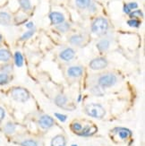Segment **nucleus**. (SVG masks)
Segmentation results:
<instances>
[{
	"instance_id": "32",
	"label": "nucleus",
	"mask_w": 145,
	"mask_h": 146,
	"mask_svg": "<svg viewBox=\"0 0 145 146\" xmlns=\"http://www.w3.org/2000/svg\"><path fill=\"white\" fill-rule=\"evenodd\" d=\"M5 111L2 107H0V122L3 121V119L5 118Z\"/></svg>"
},
{
	"instance_id": "26",
	"label": "nucleus",
	"mask_w": 145,
	"mask_h": 146,
	"mask_svg": "<svg viewBox=\"0 0 145 146\" xmlns=\"http://www.w3.org/2000/svg\"><path fill=\"white\" fill-rule=\"evenodd\" d=\"M22 146H38V143L34 140H24L20 143Z\"/></svg>"
},
{
	"instance_id": "37",
	"label": "nucleus",
	"mask_w": 145,
	"mask_h": 146,
	"mask_svg": "<svg viewBox=\"0 0 145 146\" xmlns=\"http://www.w3.org/2000/svg\"><path fill=\"white\" fill-rule=\"evenodd\" d=\"M72 146H78V145H77V144H73Z\"/></svg>"
},
{
	"instance_id": "14",
	"label": "nucleus",
	"mask_w": 145,
	"mask_h": 146,
	"mask_svg": "<svg viewBox=\"0 0 145 146\" xmlns=\"http://www.w3.org/2000/svg\"><path fill=\"white\" fill-rule=\"evenodd\" d=\"M11 23V15L6 12H0V24L8 25Z\"/></svg>"
},
{
	"instance_id": "29",
	"label": "nucleus",
	"mask_w": 145,
	"mask_h": 146,
	"mask_svg": "<svg viewBox=\"0 0 145 146\" xmlns=\"http://www.w3.org/2000/svg\"><path fill=\"white\" fill-rule=\"evenodd\" d=\"M55 117L61 122H66L67 119V116L63 115V114H60V113H55Z\"/></svg>"
},
{
	"instance_id": "19",
	"label": "nucleus",
	"mask_w": 145,
	"mask_h": 146,
	"mask_svg": "<svg viewBox=\"0 0 145 146\" xmlns=\"http://www.w3.org/2000/svg\"><path fill=\"white\" fill-rule=\"evenodd\" d=\"M75 4L81 9H85L91 5V0H75Z\"/></svg>"
},
{
	"instance_id": "6",
	"label": "nucleus",
	"mask_w": 145,
	"mask_h": 146,
	"mask_svg": "<svg viewBox=\"0 0 145 146\" xmlns=\"http://www.w3.org/2000/svg\"><path fill=\"white\" fill-rule=\"evenodd\" d=\"M55 124L54 119L48 115H43L39 119V125L43 129H48L52 127Z\"/></svg>"
},
{
	"instance_id": "13",
	"label": "nucleus",
	"mask_w": 145,
	"mask_h": 146,
	"mask_svg": "<svg viewBox=\"0 0 145 146\" xmlns=\"http://www.w3.org/2000/svg\"><path fill=\"white\" fill-rule=\"evenodd\" d=\"M68 101V99L66 95L64 94H59L55 98V103L56 104V106H58L60 108L64 107Z\"/></svg>"
},
{
	"instance_id": "35",
	"label": "nucleus",
	"mask_w": 145,
	"mask_h": 146,
	"mask_svg": "<svg viewBox=\"0 0 145 146\" xmlns=\"http://www.w3.org/2000/svg\"><path fill=\"white\" fill-rule=\"evenodd\" d=\"M25 26H26L28 29H31V28L34 27V24H33V23H26Z\"/></svg>"
},
{
	"instance_id": "5",
	"label": "nucleus",
	"mask_w": 145,
	"mask_h": 146,
	"mask_svg": "<svg viewBox=\"0 0 145 146\" xmlns=\"http://www.w3.org/2000/svg\"><path fill=\"white\" fill-rule=\"evenodd\" d=\"M108 60L104 58H94L90 62V67L92 70H101L108 66Z\"/></svg>"
},
{
	"instance_id": "25",
	"label": "nucleus",
	"mask_w": 145,
	"mask_h": 146,
	"mask_svg": "<svg viewBox=\"0 0 145 146\" xmlns=\"http://www.w3.org/2000/svg\"><path fill=\"white\" fill-rule=\"evenodd\" d=\"M9 82V76L7 74L0 73V84H5Z\"/></svg>"
},
{
	"instance_id": "24",
	"label": "nucleus",
	"mask_w": 145,
	"mask_h": 146,
	"mask_svg": "<svg viewBox=\"0 0 145 146\" xmlns=\"http://www.w3.org/2000/svg\"><path fill=\"white\" fill-rule=\"evenodd\" d=\"M129 15H130L131 19H138V18L143 17V14L141 10H134V12H131Z\"/></svg>"
},
{
	"instance_id": "1",
	"label": "nucleus",
	"mask_w": 145,
	"mask_h": 146,
	"mask_svg": "<svg viewBox=\"0 0 145 146\" xmlns=\"http://www.w3.org/2000/svg\"><path fill=\"white\" fill-rule=\"evenodd\" d=\"M85 113L88 116L94 118H102L106 115V110L104 108L97 103H91L85 107Z\"/></svg>"
},
{
	"instance_id": "18",
	"label": "nucleus",
	"mask_w": 145,
	"mask_h": 146,
	"mask_svg": "<svg viewBox=\"0 0 145 146\" xmlns=\"http://www.w3.org/2000/svg\"><path fill=\"white\" fill-rule=\"evenodd\" d=\"M15 63L18 67H21L23 65V56L21 52H15Z\"/></svg>"
},
{
	"instance_id": "22",
	"label": "nucleus",
	"mask_w": 145,
	"mask_h": 146,
	"mask_svg": "<svg viewBox=\"0 0 145 146\" xmlns=\"http://www.w3.org/2000/svg\"><path fill=\"white\" fill-rule=\"evenodd\" d=\"M19 3H20L22 8L25 11H28L31 8V5L30 0H19Z\"/></svg>"
},
{
	"instance_id": "9",
	"label": "nucleus",
	"mask_w": 145,
	"mask_h": 146,
	"mask_svg": "<svg viewBox=\"0 0 145 146\" xmlns=\"http://www.w3.org/2000/svg\"><path fill=\"white\" fill-rule=\"evenodd\" d=\"M113 132L117 133L118 136L121 139H123V140L127 139L129 136L132 135V131L129 130L128 128H124V127H116V128H114Z\"/></svg>"
},
{
	"instance_id": "11",
	"label": "nucleus",
	"mask_w": 145,
	"mask_h": 146,
	"mask_svg": "<svg viewBox=\"0 0 145 146\" xmlns=\"http://www.w3.org/2000/svg\"><path fill=\"white\" fill-rule=\"evenodd\" d=\"M83 73V68L81 66H71L68 68L67 70V74L70 77H79Z\"/></svg>"
},
{
	"instance_id": "31",
	"label": "nucleus",
	"mask_w": 145,
	"mask_h": 146,
	"mask_svg": "<svg viewBox=\"0 0 145 146\" xmlns=\"http://www.w3.org/2000/svg\"><path fill=\"white\" fill-rule=\"evenodd\" d=\"M127 7L132 11V10H134L138 7V4L135 3V2H132V3H129V4H126Z\"/></svg>"
},
{
	"instance_id": "36",
	"label": "nucleus",
	"mask_w": 145,
	"mask_h": 146,
	"mask_svg": "<svg viewBox=\"0 0 145 146\" xmlns=\"http://www.w3.org/2000/svg\"><path fill=\"white\" fill-rule=\"evenodd\" d=\"M2 39H3V38H2V35L0 34V43H1V41H2Z\"/></svg>"
},
{
	"instance_id": "8",
	"label": "nucleus",
	"mask_w": 145,
	"mask_h": 146,
	"mask_svg": "<svg viewBox=\"0 0 145 146\" xmlns=\"http://www.w3.org/2000/svg\"><path fill=\"white\" fill-rule=\"evenodd\" d=\"M75 52L74 50L71 48H67L66 49H64L63 51L60 53V58L65 60V61H70L74 58Z\"/></svg>"
},
{
	"instance_id": "7",
	"label": "nucleus",
	"mask_w": 145,
	"mask_h": 146,
	"mask_svg": "<svg viewBox=\"0 0 145 146\" xmlns=\"http://www.w3.org/2000/svg\"><path fill=\"white\" fill-rule=\"evenodd\" d=\"M49 19L52 24H61L65 22V16L59 12H52L49 15Z\"/></svg>"
},
{
	"instance_id": "15",
	"label": "nucleus",
	"mask_w": 145,
	"mask_h": 146,
	"mask_svg": "<svg viewBox=\"0 0 145 146\" xmlns=\"http://www.w3.org/2000/svg\"><path fill=\"white\" fill-rule=\"evenodd\" d=\"M110 46V42L109 40H101L99 42H98L97 44V48L99 51H106V50H108V48H109Z\"/></svg>"
},
{
	"instance_id": "17",
	"label": "nucleus",
	"mask_w": 145,
	"mask_h": 146,
	"mask_svg": "<svg viewBox=\"0 0 145 146\" xmlns=\"http://www.w3.org/2000/svg\"><path fill=\"white\" fill-rule=\"evenodd\" d=\"M83 37L81 35H73L70 40H69V41H70L71 44H73V45H75V46H79L81 44V42H83Z\"/></svg>"
},
{
	"instance_id": "20",
	"label": "nucleus",
	"mask_w": 145,
	"mask_h": 146,
	"mask_svg": "<svg viewBox=\"0 0 145 146\" xmlns=\"http://www.w3.org/2000/svg\"><path fill=\"white\" fill-rule=\"evenodd\" d=\"M70 127H71L72 131H73V132H74L75 134L77 135V134H79V133H80L81 130H83V125H81V123L74 121V122H73V123L71 124Z\"/></svg>"
},
{
	"instance_id": "28",
	"label": "nucleus",
	"mask_w": 145,
	"mask_h": 146,
	"mask_svg": "<svg viewBox=\"0 0 145 146\" xmlns=\"http://www.w3.org/2000/svg\"><path fill=\"white\" fill-rule=\"evenodd\" d=\"M69 28H70V26H69L68 23H61L59 26H58V29L62 31V33H65V31H66Z\"/></svg>"
},
{
	"instance_id": "23",
	"label": "nucleus",
	"mask_w": 145,
	"mask_h": 146,
	"mask_svg": "<svg viewBox=\"0 0 145 146\" xmlns=\"http://www.w3.org/2000/svg\"><path fill=\"white\" fill-rule=\"evenodd\" d=\"M127 24L130 27L138 28V27H140V25H141V21L138 20V19H130V20L127 21Z\"/></svg>"
},
{
	"instance_id": "27",
	"label": "nucleus",
	"mask_w": 145,
	"mask_h": 146,
	"mask_svg": "<svg viewBox=\"0 0 145 146\" xmlns=\"http://www.w3.org/2000/svg\"><path fill=\"white\" fill-rule=\"evenodd\" d=\"M33 33H34V31H32V30H30V31H26V33H23V36L21 37V40H28V39H30V38L33 35Z\"/></svg>"
},
{
	"instance_id": "21",
	"label": "nucleus",
	"mask_w": 145,
	"mask_h": 146,
	"mask_svg": "<svg viewBox=\"0 0 145 146\" xmlns=\"http://www.w3.org/2000/svg\"><path fill=\"white\" fill-rule=\"evenodd\" d=\"M4 130H5V132L6 133V134L11 135L15 130V125L14 123H12V122H8L7 124L5 125Z\"/></svg>"
},
{
	"instance_id": "10",
	"label": "nucleus",
	"mask_w": 145,
	"mask_h": 146,
	"mask_svg": "<svg viewBox=\"0 0 145 146\" xmlns=\"http://www.w3.org/2000/svg\"><path fill=\"white\" fill-rule=\"evenodd\" d=\"M98 131V128L95 125H87L85 127L83 128L79 134H77L80 136H91L94 135Z\"/></svg>"
},
{
	"instance_id": "30",
	"label": "nucleus",
	"mask_w": 145,
	"mask_h": 146,
	"mask_svg": "<svg viewBox=\"0 0 145 146\" xmlns=\"http://www.w3.org/2000/svg\"><path fill=\"white\" fill-rule=\"evenodd\" d=\"M91 92L93 93V94H95V95H99V96H100V95H102L103 93L101 92V91H100V89L98 87V86H96V87H94L92 90H91Z\"/></svg>"
},
{
	"instance_id": "16",
	"label": "nucleus",
	"mask_w": 145,
	"mask_h": 146,
	"mask_svg": "<svg viewBox=\"0 0 145 146\" xmlns=\"http://www.w3.org/2000/svg\"><path fill=\"white\" fill-rule=\"evenodd\" d=\"M11 58V53L9 50L1 48L0 49V61L2 62H8Z\"/></svg>"
},
{
	"instance_id": "34",
	"label": "nucleus",
	"mask_w": 145,
	"mask_h": 146,
	"mask_svg": "<svg viewBox=\"0 0 145 146\" xmlns=\"http://www.w3.org/2000/svg\"><path fill=\"white\" fill-rule=\"evenodd\" d=\"M123 10H124V12L125 13V14H128V15H129L130 13L132 12V11H131V10H130L128 7H127V5H124V8H123Z\"/></svg>"
},
{
	"instance_id": "3",
	"label": "nucleus",
	"mask_w": 145,
	"mask_h": 146,
	"mask_svg": "<svg viewBox=\"0 0 145 146\" xmlns=\"http://www.w3.org/2000/svg\"><path fill=\"white\" fill-rule=\"evenodd\" d=\"M11 96L15 100L19 102H26L30 99V92L24 88L15 87L11 91Z\"/></svg>"
},
{
	"instance_id": "12",
	"label": "nucleus",
	"mask_w": 145,
	"mask_h": 146,
	"mask_svg": "<svg viewBox=\"0 0 145 146\" xmlns=\"http://www.w3.org/2000/svg\"><path fill=\"white\" fill-rule=\"evenodd\" d=\"M66 140L64 135H58L52 138L51 140V146H66Z\"/></svg>"
},
{
	"instance_id": "4",
	"label": "nucleus",
	"mask_w": 145,
	"mask_h": 146,
	"mask_svg": "<svg viewBox=\"0 0 145 146\" xmlns=\"http://www.w3.org/2000/svg\"><path fill=\"white\" fill-rule=\"evenodd\" d=\"M117 76L115 74H106L101 75L100 77L99 78V85L102 88H109L114 85L116 82H117Z\"/></svg>"
},
{
	"instance_id": "2",
	"label": "nucleus",
	"mask_w": 145,
	"mask_h": 146,
	"mask_svg": "<svg viewBox=\"0 0 145 146\" xmlns=\"http://www.w3.org/2000/svg\"><path fill=\"white\" fill-rule=\"evenodd\" d=\"M109 30V22L103 17H99L91 24V31L96 35L105 34Z\"/></svg>"
},
{
	"instance_id": "33",
	"label": "nucleus",
	"mask_w": 145,
	"mask_h": 146,
	"mask_svg": "<svg viewBox=\"0 0 145 146\" xmlns=\"http://www.w3.org/2000/svg\"><path fill=\"white\" fill-rule=\"evenodd\" d=\"M2 71L5 72V74L8 73L10 71H12V66H3L2 67Z\"/></svg>"
}]
</instances>
